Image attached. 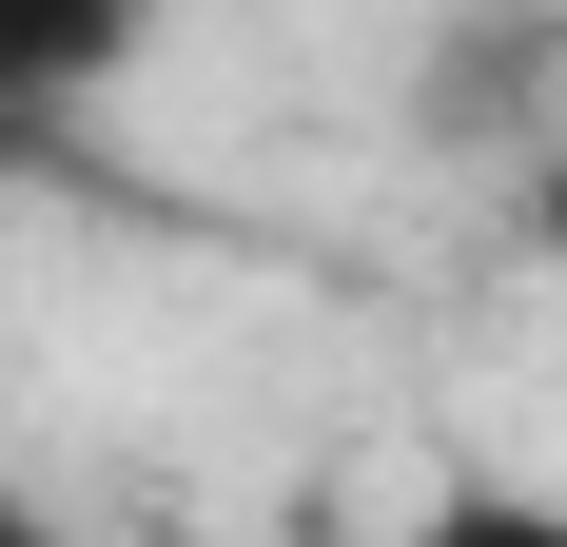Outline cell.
I'll use <instances>...</instances> for the list:
<instances>
[{
  "label": "cell",
  "instance_id": "cell-1",
  "mask_svg": "<svg viewBox=\"0 0 567 547\" xmlns=\"http://www.w3.org/2000/svg\"><path fill=\"white\" fill-rule=\"evenodd\" d=\"M548 117H567V0H431V40H411V137L509 176Z\"/></svg>",
  "mask_w": 567,
  "mask_h": 547
},
{
  "label": "cell",
  "instance_id": "cell-2",
  "mask_svg": "<svg viewBox=\"0 0 567 547\" xmlns=\"http://www.w3.org/2000/svg\"><path fill=\"white\" fill-rule=\"evenodd\" d=\"M137 40H157V0H0V137L20 117H79L137 79Z\"/></svg>",
  "mask_w": 567,
  "mask_h": 547
},
{
  "label": "cell",
  "instance_id": "cell-3",
  "mask_svg": "<svg viewBox=\"0 0 567 547\" xmlns=\"http://www.w3.org/2000/svg\"><path fill=\"white\" fill-rule=\"evenodd\" d=\"M509 235H528V274H567V117L509 157Z\"/></svg>",
  "mask_w": 567,
  "mask_h": 547
},
{
  "label": "cell",
  "instance_id": "cell-4",
  "mask_svg": "<svg viewBox=\"0 0 567 547\" xmlns=\"http://www.w3.org/2000/svg\"><path fill=\"white\" fill-rule=\"evenodd\" d=\"M0 547H40V508H20V469H0Z\"/></svg>",
  "mask_w": 567,
  "mask_h": 547
}]
</instances>
